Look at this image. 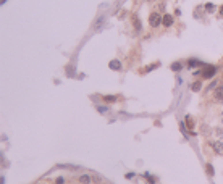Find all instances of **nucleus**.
I'll return each instance as SVG.
<instances>
[{
  "label": "nucleus",
  "instance_id": "f257e3e1",
  "mask_svg": "<svg viewBox=\"0 0 223 184\" xmlns=\"http://www.w3.org/2000/svg\"><path fill=\"white\" fill-rule=\"evenodd\" d=\"M162 20H163V18L160 16V13L152 12L149 15V24H150V28H157V26H160V24H162Z\"/></svg>",
  "mask_w": 223,
  "mask_h": 184
},
{
  "label": "nucleus",
  "instance_id": "f03ea898",
  "mask_svg": "<svg viewBox=\"0 0 223 184\" xmlns=\"http://www.w3.org/2000/svg\"><path fill=\"white\" fill-rule=\"evenodd\" d=\"M215 73H217V68L215 66H204L202 68V71H200V74H202V78H205V79H212L215 76Z\"/></svg>",
  "mask_w": 223,
  "mask_h": 184
},
{
  "label": "nucleus",
  "instance_id": "7ed1b4c3",
  "mask_svg": "<svg viewBox=\"0 0 223 184\" xmlns=\"http://www.w3.org/2000/svg\"><path fill=\"white\" fill-rule=\"evenodd\" d=\"M162 24L165 26V28H170L171 24H173V18L170 16V15H163V20H162Z\"/></svg>",
  "mask_w": 223,
  "mask_h": 184
},
{
  "label": "nucleus",
  "instance_id": "20e7f679",
  "mask_svg": "<svg viewBox=\"0 0 223 184\" xmlns=\"http://www.w3.org/2000/svg\"><path fill=\"white\" fill-rule=\"evenodd\" d=\"M131 20H133V23H134V29H136V31H139V29H141V21H139L138 15H136V13H134V15H131Z\"/></svg>",
  "mask_w": 223,
  "mask_h": 184
},
{
  "label": "nucleus",
  "instance_id": "39448f33",
  "mask_svg": "<svg viewBox=\"0 0 223 184\" xmlns=\"http://www.w3.org/2000/svg\"><path fill=\"white\" fill-rule=\"evenodd\" d=\"M110 70H121V61L120 60H112L110 61Z\"/></svg>",
  "mask_w": 223,
  "mask_h": 184
},
{
  "label": "nucleus",
  "instance_id": "423d86ee",
  "mask_svg": "<svg viewBox=\"0 0 223 184\" xmlns=\"http://www.w3.org/2000/svg\"><path fill=\"white\" fill-rule=\"evenodd\" d=\"M78 181H79V183H81V184H89L91 181H92V178H91L89 174H81V176H79V179H78Z\"/></svg>",
  "mask_w": 223,
  "mask_h": 184
},
{
  "label": "nucleus",
  "instance_id": "0eeeda50",
  "mask_svg": "<svg viewBox=\"0 0 223 184\" xmlns=\"http://www.w3.org/2000/svg\"><path fill=\"white\" fill-rule=\"evenodd\" d=\"M212 147H213V150L217 152V153H223V144L222 142H213Z\"/></svg>",
  "mask_w": 223,
  "mask_h": 184
},
{
  "label": "nucleus",
  "instance_id": "6e6552de",
  "mask_svg": "<svg viewBox=\"0 0 223 184\" xmlns=\"http://www.w3.org/2000/svg\"><path fill=\"white\" fill-rule=\"evenodd\" d=\"M215 98L217 100H223V87H217L215 89Z\"/></svg>",
  "mask_w": 223,
  "mask_h": 184
},
{
  "label": "nucleus",
  "instance_id": "1a4fd4ad",
  "mask_svg": "<svg viewBox=\"0 0 223 184\" xmlns=\"http://www.w3.org/2000/svg\"><path fill=\"white\" fill-rule=\"evenodd\" d=\"M181 68H183V63H181V61H175L173 65H171V70H173V71H179Z\"/></svg>",
  "mask_w": 223,
  "mask_h": 184
},
{
  "label": "nucleus",
  "instance_id": "9d476101",
  "mask_svg": "<svg viewBox=\"0 0 223 184\" xmlns=\"http://www.w3.org/2000/svg\"><path fill=\"white\" fill-rule=\"evenodd\" d=\"M102 100H104V102H117V97H115V95H104Z\"/></svg>",
  "mask_w": 223,
  "mask_h": 184
},
{
  "label": "nucleus",
  "instance_id": "9b49d317",
  "mask_svg": "<svg viewBox=\"0 0 223 184\" xmlns=\"http://www.w3.org/2000/svg\"><path fill=\"white\" fill-rule=\"evenodd\" d=\"M204 63H200V61L199 60H189L188 61V66H191V68H192V66H202Z\"/></svg>",
  "mask_w": 223,
  "mask_h": 184
},
{
  "label": "nucleus",
  "instance_id": "f8f14e48",
  "mask_svg": "<svg viewBox=\"0 0 223 184\" xmlns=\"http://www.w3.org/2000/svg\"><path fill=\"white\" fill-rule=\"evenodd\" d=\"M205 170H207V173H209V176H213V174H215V171H213V166H212L210 163H207Z\"/></svg>",
  "mask_w": 223,
  "mask_h": 184
},
{
  "label": "nucleus",
  "instance_id": "ddd939ff",
  "mask_svg": "<svg viewBox=\"0 0 223 184\" xmlns=\"http://www.w3.org/2000/svg\"><path fill=\"white\" fill-rule=\"evenodd\" d=\"M191 89L194 90V92H196V90H199V89H200V81H196L194 84L191 86Z\"/></svg>",
  "mask_w": 223,
  "mask_h": 184
},
{
  "label": "nucleus",
  "instance_id": "4468645a",
  "mask_svg": "<svg viewBox=\"0 0 223 184\" xmlns=\"http://www.w3.org/2000/svg\"><path fill=\"white\" fill-rule=\"evenodd\" d=\"M186 123H188V126H189V129H192L194 121H192V118H191V116H186Z\"/></svg>",
  "mask_w": 223,
  "mask_h": 184
},
{
  "label": "nucleus",
  "instance_id": "2eb2a0df",
  "mask_svg": "<svg viewBox=\"0 0 223 184\" xmlns=\"http://www.w3.org/2000/svg\"><path fill=\"white\" fill-rule=\"evenodd\" d=\"M205 10H207V12H213L215 7H213L212 3H207V5H205Z\"/></svg>",
  "mask_w": 223,
  "mask_h": 184
},
{
  "label": "nucleus",
  "instance_id": "dca6fc26",
  "mask_svg": "<svg viewBox=\"0 0 223 184\" xmlns=\"http://www.w3.org/2000/svg\"><path fill=\"white\" fill-rule=\"evenodd\" d=\"M154 68H158V63H152V65H150L149 68H146V71H152Z\"/></svg>",
  "mask_w": 223,
  "mask_h": 184
},
{
  "label": "nucleus",
  "instance_id": "f3484780",
  "mask_svg": "<svg viewBox=\"0 0 223 184\" xmlns=\"http://www.w3.org/2000/svg\"><path fill=\"white\" fill-rule=\"evenodd\" d=\"M55 184H65V178H57V181H55Z\"/></svg>",
  "mask_w": 223,
  "mask_h": 184
},
{
  "label": "nucleus",
  "instance_id": "a211bd4d",
  "mask_svg": "<svg viewBox=\"0 0 223 184\" xmlns=\"http://www.w3.org/2000/svg\"><path fill=\"white\" fill-rule=\"evenodd\" d=\"M146 176H147V178H149V183H152V184L155 183V178H152V176H149V174H146Z\"/></svg>",
  "mask_w": 223,
  "mask_h": 184
},
{
  "label": "nucleus",
  "instance_id": "6ab92c4d",
  "mask_svg": "<svg viewBox=\"0 0 223 184\" xmlns=\"http://www.w3.org/2000/svg\"><path fill=\"white\" fill-rule=\"evenodd\" d=\"M215 86H217V82H212V84H210V86H209V87H207V90H210V89H213V87Z\"/></svg>",
  "mask_w": 223,
  "mask_h": 184
},
{
  "label": "nucleus",
  "instance_id": "aec40b11",
  "mask_svg": "<svg viewBox=\"0 0 223 184\" xmlns=\"http://www.w3.org/2000/svg\"><path fill=\"white\" fill-rule=\"evenodd\" d=\"M220 13H222V16H223V5L220 7Z\"/></svg>",
  "mask_w": 223,
  "mask_h": 184
}]
</instances>
